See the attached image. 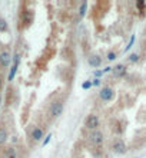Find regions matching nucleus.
I'll list each match as a JSON object with an SVG mask.
<instances>
[{"instance_id": "obj_8", "label": "nucleus", "mask_w": 146, "mask_h": 158, "mask_svg": "<svg viewBox=\"0 0 146 158\" xmlns=\"http://www.w3.org/2000/svg\"><path fill=\"white\" fill-rule=\"evenodd\" d=\"M88 63H89V65H90L92 68H99L100 65H102V56H99V55H96V53L89 55Z\"/></svg>"}, {"instance_id": "obj_14", "label": "nucleus", "mask_w": 146, "mask_h": 158, "mask_svg": "<svg viewBox=\"0 0 146 158\" xmlns=\"http://www.w3.org/2000/svg\"><path fill=\"white\" fill-rule=\"evenodd\" d=\"M7 30H9L7 22L4 20L3 17H0V32H7Z\"/></svg>"}, {"instance_id": "obj_17", "label": "nucleus", "mask_w": 146, "mask_h": 158, "mask_svg": "<svg viewBox=\"0 0 146 158\" xmlns=\"http://www.w3.org/2000/svg\"><path fill=\"white\" fill-rule=\"evenodd\" d=\"M92 86H93L92 81H86V82H83V85H82V88H83V89H89V88H92Z\"/></svg>"}, {"instance_id": "obj_22", "label": "nucleus", "mask_w": 146, "mask_h": 158, "mask_svg": "<svg viewBox=\"0 0 146 158\" xmlns=\"http://www.w3.org/2000/svg\"><path fill=\"white\" fill-rule=\"evenodd\" d=\"M103 73H105L103 71H96V72H95V75H96L97 78H99V76H102V75H103Z\"/></svg>"}, {"instance_id": "obj_21", "label": "nucleus", "mask_w": 146, "mask_h": 158, "mask_svg": "<svg viewBox=\"0 0 146 158\" xmlns=\"http://www.w3.org/2000/svg\"><path fill=\"white\" fill-rule=\"evenodd\" d=\"M93 85H95V86H97V85H100V79H99V78H96V79H95V81H93Z\"/></svg>"}, {"instance_id": "obj_11", "label": "nucleus", "mask_w": 146, "mask_h": 158, "mask_svg": "<svg viewBox=\"0 0 146 158\" xmlns=\"http://www.w3.org/2000/svg\"><path fill=\"white\" fill-rule=\"evenodd\" d=\"M7 138H9L7 129L4 128V127H0V145H3L4 142L7 141Z\"/></svg>"}, {"instance_id": "obj_6", "label": "nucleus", "mask_w": 146, "mask_h": 158, "mask_svg": "<svg viewBox=\"0 0 146 158\" xmlns=\"http://www.w3.org/2000/svg\"><path fill=\"white\" fill-rule=\"evenodd\" d=\"M43 137H45V132H43V129L40 128V127H33V128H32V131H30V138H32L33 142L42 141Z\"/></svg>"}, {"instance_id": "obj_2", "label": "nucleus", "mask_w": 146, "mask_h": 158, "mask_svg": "<svg viewBox=\"0 0 146 158\" xmlns=\"http://www.w3.org/2000/svg\"><path fill=\"white\" fill-rule=\"evenodd\" d=\"M110 150H112V152H115V154H117V155H123V154H126L128 147H126L123 139L115 138V139H112V142H110Z\"/></svg>"}, {"instance_id": "obj_1", "label": "nucleus", "mask_w": 146, "mask_h": 158, "mask_svg": "<svg viewBox=\"0 0 146 158\" xmlns=\"http://www.w3.org/2000/svg\"><path fill=\"white\" fill-rule=\"evenodd\" d=\"M63 109H65V101L62 98H57V99L52 101V104L49 105V109H47V114H49L50 118H59L63 114Z\"/></svg>"}, {"instance_id": "obj_15", "label": "nucleus", "mask_w": 146, "mask_h": 158, "mask_svg": "<svg viewBox=\"0 0 146 158\" xmlns=\"http://www.w3.org/2000/svg\"><path fill=\"white\" fill-rule=\"evenodd\" d=\"M139 60V55L138 53H132L129 56V62H132V63H135V62H138Z\"/></svg>"}, {"instance_id": "obj_18", "label": "nucleus", "mask_w": 146, "mask_h": 158, "mask_svg": "<svg viewBox=\"0 0 146 158\" xmlns=\"http://www.w3.org/2000/svg\"><path fill=\"white\" fill-rule=\"evenodd\" d=\"M13 63H14V65H19V63H20V53H16L13 56Z\"/></svg>"}, {"instance_id": "obj_20", "label": "nucleus", "mask_w": 146, "mask_h": 158, "mask_svg": "<svg viewBox=\"0 0 146 158\" xmlns=\"http://www.w3.org/2000/svg\"><path fill=\"white\" fill-rule=\"evenodd\" d=\"M50 139H52V134H49V135H47V137H46V139L43 141V147H45V145H47V144H49V141H50Z\"/></svg>"}, {"instance_id": "obj_19", "label": "nucleus", "mask_w": 146, "mask_h": 158, "mask_svg": "<svg viewBox=\"0 0 146 158\" xmlns=\"http://www.w3.org/2000/svg\"><path fill=\"white\" fill-rule=\"evenodd\" d=\"M133 42H135V36H132V38H130V40H129V45L126 46V49H125V50H129L130 48L133 46Z\"/></svg>"}, {"instance_id": "obj_24", "label": "nucleus", "mask_w": 146, "mask_h": 158, "mask_svg": "<svg viewBox=\"0 0 146 158\" xmlns=\"http://www.w3.org/2000/svg\"><path fill=\"white\" fill-rule=\"evenodd\" d=\"M2 101L3 99H2V94H0V106H2Z\"/></svg>"}, {"instance_id": "obj_13", "label": "nucleus", "mask_w": 146, "mask_h": 158, "mask_svg": "<svg viewBox=\"0 0 146 158\" xmlns=\"http://www.w3.org/2000/svg\"><path fill=\"white\" fill-rule=\"evenodd\" d=\"M86 10H88V2H82L80 3V9H79V17H85Z\"/></svg>"}, {"instance_id": "obj_23", "label": "nucleus", "mask_w": 146, "mask_h": 158, "mask_svg": "<svg viewBox=\"0 0 146 158\" xmlns=\"http://www.w3.org/2000/svg\"><path fill=\"white\" fill-rule=\"evenodd\" d=\"M2 86H3V79H2V76H0V89H2Z\"/></svg>"}, {"instance_id": "obj_3", "label": "nucleus", "mask_w": 146, "mask_h": 158, "mask_svg": "<svg viewBox=\"0 0 146 158\" xmlns=\"http://www.w3.org/2000/svg\"><path fill=\"white\" fill-rule=\"evenodd\" d=\"M85 127L89 129V131H96L100 127V119L96 114H89L88 117L85 118Z\"/></svg>"}, {"instance_id": "obj_12", "label": "nucleus", "mask_w": 146, "mask_h": 158, "mask_svg": "<svg viewBox=\"0 0 146 158\" xmlns=\"http://www.w3.org/2000/svg\"><path fill=\"white\" fill-rule=\"evenodd\" d=\"M17 69H19V65H14V63H13L12 68H10V72H9V76H7L9 81H13V79H14V76H16V73H17Z\"/></svg>"}, {"instance_id": "obj_5", "label": "nucleus", "mask_w": 146, "mask_h": 158, "mask_svg": "<svg viewBox=\"0 0 146 158\" xmlns=\"http://www.w3.org/2000/svg\"><path fill=\"white\" fill-rule=\"evenodd\" d=\"M99 98L103 102H110L115 98V89L112 86H103L99 92Z\"/></svg>"}, {"instance_id": "obj_16", "label": "nucleus", "mask_w": 146, "mask_h": 158, "mask_svg": "<svg viewBox=\"0 0 146 158\" xmlns=\"http://www.w3.org/2000/svg\"><path fill=\"white\" fill-rule=\"evenodd\" d=\"M116 58H117L116 52H109V53H108V60H109V62H112V60H115Z\"/></svg>"}, {"instance_id": "obj_9", "label": "nucleus", "mask_w": 146, "mask_h": 158, "mask_svg": "<svg viewBox=\"0 0 146 158\" xmlns=\"http://www.w3.org/2000/svg\"><path fill=\"white\" fill-rule=\"evenodd\" d=\"M112 75L115 76V78H122V76H125L126 75V66L123 63L116 65V66L112 69Z\"/></svg>"}, {"instance_id": "obj_4", "label": "nucleus", "mask_w": 146, "mask_h": 158, "mask_svg": "<svg viewBox=\"0 0 146 158\" xmlns=\"http://www.w3.org/2000/svg\"><path fill=\"white\" fill-rule=\"evenodd\" d=\"M89 141L90 144L95 147H102L105 142V135L100 129H96V131H90L89 134Z\"/></svg>"}, {"instance_id": "obj_7", "label": "nucleus", "mask_w": 146, "mask_h": 158, "mask_svg": "<svg viewBox=\"0 0 146 158\" xmlns=\"http://www.w3.org/2000/svg\"><path fill=\"white\" fill-rule=\"evenodd\" d=\"M12 62H13V58H12V55H10V52H7V50L0 52V66L9 68Z\"/></svg>"}, {"instance_id": "obj_10", "label": "nucleus", "mask_w": 146, "mask_h": 158, "mask_svg": "<svg viewBox=\"0 0 146 158\" xmlns=\"http://www.w3.org/2000/svg\"><path fill=\"white\" fill-rule=\"evenodd\" d=\"M3 158H19V154L14 147H6L3 150Z\"/></svg>"}]
</instances>
